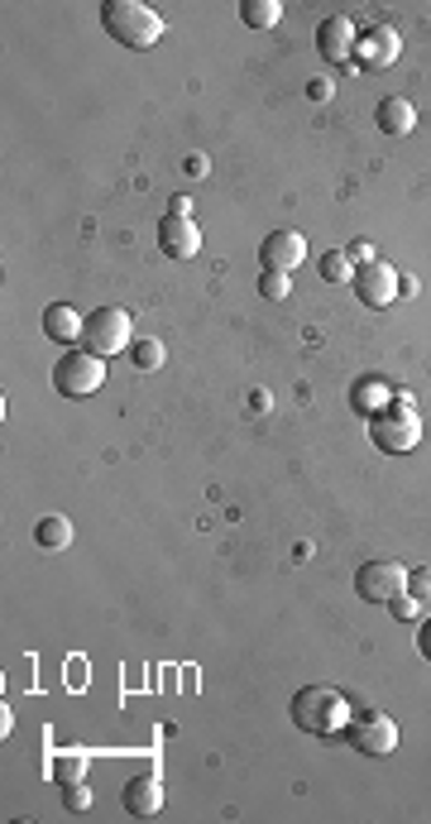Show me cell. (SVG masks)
<instances>
[{"label": "cell", "instance_id": "obj_13", "mask_svg": "<svg viewBox=\"0 0 431 824\" xmlns=\"http://www.w3.org/2000/svg\"><path fill=\"white\" fill-rule=\"evenodd\" d=\"M120 805L130 810V815H139V820L159 815V810H163V781H159L154 772H149V777H134V781H125Z\"/></svg>", "mask_w": 431, "mask_h": 824}, {"label": "cell", "instance_id": "obj_20", "mask_svg": "<svg viewBox=\"0 0 431 824\" xmlns=\"http://www.w3.org/2000/svg\"><path fill=\"white\" fill-rule=\"evenodd\" d=\"M87 752H58V758L49 762L53 781H63V787H73V781H87Z\"/></svg>", "mask_w": 431, "mask_h": 824}, {"label": "cell", "instance_id": "obj_8", "mask_svg": "<svg viewBox=\"0 0 431 824\" xmlns=\"http://www.w3.org/2000/svg\"><path fill=\"white\" fill-rule=\"evenodd\" d=\"M402 53V34L394 24H374V30L359 34L355 44V67H365V73H384V67H394Z\"/></svg>", "mask_w": 431, "mask_h": 824}, {"label": "cell", "instance_id": "obj_19", "mask_svg": "<svg viewBox=\"0 0 431 824\" xmlns=\"http://www.w3.org/2000/svg\"><path fill=\"white\" fill-rule=\"evenodd\" d=\"M351 403H355L359 412H369V418H374L379 408L394 403V393H388V383H384V379H365V383H359V389L351 393Z\"/></svg>", "mask_w": 431, "mask_h": 824}, {"label": "cell", "instance_id": "obj_24", "mask_svg": "<svg viewBox=\"0 0 431 824\" xmlns=\"http://www.w3.org/2000/svg\"><path fill=\"white\" fill-rule=\"evenodd\" d=\"M408 595H412L417 604H431V566L408 571Z\"/></svg>", "mask_w": 431, "mask_h": 824}, {"label": "cell", "instance_id": "obj_10", "mask_svg": "<svg viewBox=\"0 0 431 824\" xmlns=\"http://www.w3.org/2000/svg\"><path fill=\"white\" fill-rule=\"evenodd\" d=\"M355 44H359V34H355L351 15H326L322 24H316V53H322L331 67L355 63Z\"/></svg>", "mask_w": 431, "mask_h": 824}, {"label": "cell", "instance_id": "obj_6", "mask_svg": "<svg viewBox=\"0 0 431 824\" xmlns=\"http://www.w3.org/2000/svg\"><path fill=\"white\" fill-rule=\"evenodd\" d=\"M355 595L365 604H394L398 595H408V566H398V561H365L355 571Z\"/></svg>", "mask_w": 431, "mask_h": 824}, {"label": "cell", "instance_id": "obj_29", "mask_svg": "<svg viewBox=\"0 0 431 824\" xmlns=\"http://www.w3.org/2000/svg\"><path fill=\"white\" fill-rule=\"evenodd\" d=\"M173 216H192V202L187 197H173Z\"/></svg>", "mask_w": 431, "mask_h": 824}, {"label": "cell", "instance_id": "obj_22", "mask_svg": "<svg viewBox=\"0 0 431 824\" xmlns=\"http://www.w3.org/2000/svg\"><path fill=\"white\" fill-rule=\"evenodd\" d=\"M288 293H293V283H288V273H273V269H263V273H259V297L283 302Z\"/></svg>", "mask_w": 431, "mask_h": 824}, {"label": "cell", "instance_id": "obj_26", "mask_svg": "<svg viewBox=\"0 0 431 824\" xmlns=\"http://www.w3.org/2000/svg\"><path fill=\"white\" fill-rule=\"evenodd\" d=\"M308 96H312V101H331V82H326V77L308 82Z\"/></svg>", "mask_w": 431, "mask_h": 824}, {"label": "cell", "instance_id": "obj_1", "mask_svg": "<svg viewBox=\"0 0 431 824\" xmlns=\"http://www.w3.org/2000/svg\"><path fill=\"white\" fill-rule=\"evenodd\" d=\"M293 724L302 734H316V738H326V734H345V724L355 719L351 714V700H345L336 685H302V691L293 695Z\"/></svg>", "mask_w": 431, "mask_h": 824}, {"label": "cell", "instance_id": "obj_23", "mask_svg": "<svg viewBox=\"0 0 431 824\" xmlns=\"http://www.w3.org/2000/svg\"><path fill=\"white\" fill-rule=\"evenodd\" d=\"M63 805L73 810V815L91 810V787H87V781H73V787H63Z\"/></svg>", "mask_w": 431, "mask_h": 824}, {"label": "cell", "instance_id": "obj_27", "mask_svg": "<svg viewBox=\"0 0 431 824\" xmlns=\"http://www.w3.org/2000/svg\"><path fill=\"white\" fill-rule=\"evenodd\" d=\"M345 254H351V259H359V264H374V250H369L365 240H355V245H351V250H345Z\"/></svg>", "mask_w": 431, "mask_h": 824}, {"label": "cell", "instance_id": "obj_28", "mask_svg": "<svg viewBox=\"0 0 431 824\" xmlns=\"http://www.w3.org/2000/svg\"><path fill=\"white\" fill-rule=\"evenodd\" d=\"M417 652H422V657H427V662H431V618H427V624H422V633H417Z\"/></svg>", "mask_w": 431, "mask_h": 824}, {"label": "cell", "instance_id": "obj_16", "mask_svg": "<svg viewBox=\"0 0 431 824\" xmlns=\"http://www.w3.org/2000/svg\"><path fill=\"white\" fill-rule=\"evenodd\" d=\"M34 542L44 546V552H63V546L73 542V523H67L63 513H49V518H39V528H34Z\"/></svg>", "mask_w": 431, "mask_h": 824}, {"label": "cell", "instance_id": "obj_4", "mask_svg": "<svg viewBox=\"0 0 431 824\" xmlns=\"http://www.w3.org/2000/svg\"><path fill=\"white\" fill-rule=\"evenodd\" d=\"M106 383V360L101 355H91L87 346H73L63 355L58 365H53V389L63 398H87Z\"/></svg>", "mask_w": 431, "mask_h": 824}, {"label": "cell", "instance_id": "obj_18", "mask_svg": "<svg viewBox=\"0 0 431 824\" xmlns=\"http://www.w3.org/2000/svg\"><path fill=\"white\" fill-rule=\"evenodd\" d=\"M130 360L139 375H154V369H163V360H169V350H163V340H154V336H139L130 346Z\"/></svg>", "mask_w": 431, "mask_h": 824}, {"label": "cell", "instance_id": "obj_25", "mask_svg": "<svg viewBox=\"0 0 431 824\" xmlns=\"http://www.w3.org/2000/svg\"><path fill=\"white\" fill-rule=\"evenodd\" d=\"M388 609H394V614H398V618H417V614H422V604H417V599H412V595H398V599H394V604H388Z\"/></svg>", "mask_w": 431, "mask_h": 824}, {"label": "cell", "instance_id": "obj_14", "mask_svg": "<svg viewBox=\"0 0 431 824\" xmlns=\"http://www.w3.org/2000/svg\"><path fill=\"white\" fill-rule=\"evenodd\" d=\"M374 120H379V130L388 134V140H408V134L417 130V106L408 101V96H384Z\"/></svg>", "mask_w": 431, "mask_h": 824}, {"label": "cell", "instance_id": "obj_15", "mask_svg": "<svg viewBox=\"0 0 431 824\" xmlns=\"http://www.w3.org/2000/svg\"><path fill=\"white\" fill-rule=\"evenodd\" d=\"M44 336L53 340V346H77V340H82V317H77V307H67V302H53V307L44 312Z\"/></svg>", "mask_w": 431, "mask_h": 824}, {"label": "cell", "instance_id": "obj_5", "mask_svg": "<svg viewBox=\"0 0 431 824\" xmlns=\"http://www.w3.org/2000/svg\"><path fill=\"white\" fill-rule=\"evenodd\" d=\"M82 346H87L91 355H116L125 346H134L130 340V312L125 307H96L87 312V322H82Z\"/></svg>", "mask_w": 431, "mask_h": 824}, {"label": "cell", "instance_id": "obj_3", "mask_svg": "<svg viewBox=\"0 0 431 824\" xmlns=\"http://www.w3.org/2000/svg\"><path fill=\"white\" fill-rule=\"evenodd\" d=\"M369 442L384 456H408L422 442V418L412 412V393H394V403L369 418Z\"/></svg>", "mask_w": 431, "mask_h": 824}, {"label": "cell", "instance_id": "obj_17", "mask_svg": "<svg viewBox=\"0 0 431 824\" xmlns=\"http://www.w3.org/2000/svg\"><path fill=\"white\" fill-rule=\"evenodd\" d=\"M240 20L249 24V30H278L283 6H278V0H240Z\"/></svg>", "mask_w": 431, "mask_h": 824}, {"label": "cell", "instance_id": "obj_7", "mask_svg": "<svg viewBox=\"0 0 431 824\" xmlns=\"http://www.w3.org/2000/svg\"><path fill=\"white\" fill-rule=\"evenodd\" d=\"M345 738H351V748L365 752V758H388V752L398 748V724L374 709V714H359V719L345 724Z\"/></svg>", "mask_w": 431, "mask_h": 824}, {"label": "cell", "instance_id": "obj_2", "mask_svg": "<svg viewBox=\"0 0 431 824\" xmlns=\"http://www.w3.org/2000/svg\"><path fill=\"white\" fill-rule=\"evenodd\" d=\"M101 30L116 39V44H125V48H154L169 24H163L144 0H106V6H101Z\"/></svg>", "mask_w": 431, "mask_h": 824}, {"label": "cell", "instance_id": "obj_12", "mask_svg": "<svg viewBox=\"0 0 431 824\" xmlns=\"http://www.w3.org/2000/svg\"><path fill=\"white\" fill-rule=\"evenodd\" d=\"M159 245L169 259H197L202 254V230L197 221H187V216H163L159 221Z\"/></svg>", "mask_w": 431, "mask_h": 824}, {"label": "cell", "instance_id": "obj_21", "mask_svg": "<svg viewBox=\"0 0 431 824\" xmlns=\"http://www.w3.org/2000/svg\"><path fill=\"white\" fill-rule=\"evenodd\" d=\"M316 269H322L326 283H351L355 279V264H351V254H345V250H326L322 259H316Z\"/></svg>", "mask_w": 431, "mask_h": 824}, {"label": "cell", "instance_id": "obj_9", "mask_svg": "<svg viewBox=\"0 0 431 824\" xmlns=\"http://www.w3.org/2000/svg\"><path fill=\"white\" fill-rule=\"evenodd\" d=\"M351 283H355V297L365 302V307H394V302H398V269L384 264V259L359 264Z\"/></svg>", "mask_w": 431, "mask_h": 824}, {"label": "cell", "instance_id": "obj_11", "mask_svg": "<svg viewBox=\"0 0 431 824\" xmlns=\"http://www.w3.org/2000/svg\"><path fill=\"white\" fill-rule=\"evenodd\" d=\"M302 259H308V240H302L298 230H269L259 245V264L273 273H293Z\"/></svg>", "mask_w": 431, "mask_h": 824}]
</instances>
